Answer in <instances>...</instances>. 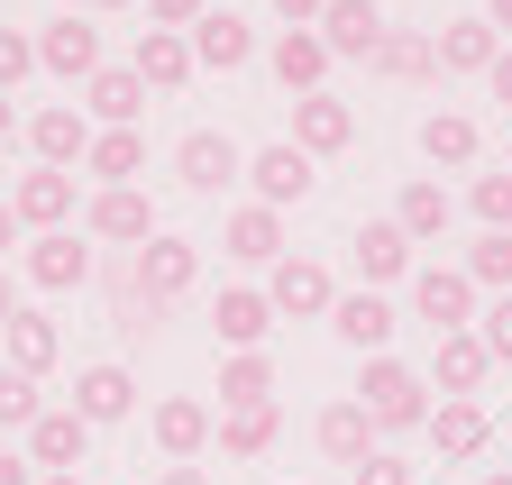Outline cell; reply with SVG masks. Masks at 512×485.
<instances>
[{
  "instance_id": "cell-1",
  "label": "cell",
  "mask_w": 512,
  "mask_h": 485,
  "mask_svg": "<svg viewBox=\"0 0 512 485\" xmlns=\"http://www.w3.org/2000/svg\"><path fill=\"white\" fill-rule=\"evenodd\" d=\"M348 403L375 421V431H421V421H430V376L403 367V357H366V376H357Z\"/></svg>"
},
{
  "instance_id": "cell-2",
  "label": "cell",
  "mask_w": 512,
  "mask_h": 485,
  "mask_svg": "<svg viewBox=\"0 0 512 485\" xmlns=\"http://www.w3.org/2000/svg\"><path fill=\"white\" fill-rule=\"evenodd\" d=\"M83 449H92V421H83L74 403H46V412L28 421V467H37V476H74Z\"/></svg>"
},
{
  "instance_id": "cell-3",
  "label": "cell",
  "mask_w": 512,
  "mask_h": 485,
  "mask_svg": "<svg viewBox=\"0 0 512 485\" xmlns=\"http://www.w3.org/2000/svg\"><path fill=\"white\" fill-rule=\"evenodd\" d=\"M266 302H275V321H320V312L339 302V284H330V266H320V257H275Z\"/></svg>"
},
{
  "instance_id": "cell-4",
  "label": "cell",
  "mask_w": 512,
  "mask_h": 485,
  "mask_svg": "<svg viewBox=\"0 0 512 485\" xmlns=\"http://www.w3.org/2000/svg\"><path fill=\"white\" fill-rule=\"evenodd\" d=\"M421 431H430V449H439L448 467H467V458H485V440H494V421H485V403H476V394H439Z\"/></svg>"
},
{
  "instance_id": "cell-5",
  "label": "cell",
  "mask_w": 512,
  "mask_h": 485,
  "mask_svg": "<svg viewBox=\"0 0 512 485\" xmlns=\"http://www.w3.org/2000/svg\"><path fill=\"white\" fill-rule=\"evenodd\" d=\"M174 174H183V193H229L238 174H247V156H238L229 129H192V138L174 147Z\"/></svg>"
},
{
  "instance_id": "cell-6",
  "label": "cell",
  "mask_w": 512,
  "mask_h": 485,
  "mask_svg": "<svg viewBox=\"0 0 512 485\" xmlns=\"http://www.w3.org/2000/svg\"><path fill=\"white\" fill-rule=\"evenodd\" d=\"M412 312L448 339V330H476V284L458 275V266H421L412 275Z\"/></svg>"
},
{
  "instance_id": "cell-7",
  "label": "cell",
  "mask_w": 512,
  "mask_h": 485,
  "mask_svg": "<svg viewBox=\"0 0 512 485\" xmlns=\"http://www.w3.org/2000/svg\"><path fill=\"white\" fill-rule=\"evenodd\" d=\"M19 266H28V284H37V293H83V284H92V248H83L74 229L28 238V257H19Z\"/></svg>"
},
{
  "instance_id": "cell-8",
  "label": "cell",
  "mask_w": 512,
  "mask_h": 485,
  "mask_svg": "<svg viewBox=\"0 0 512 485\" xmlns=\"http://www.w3.org/2000/svg\"><path fill=\"white\" fill-rule=\"evenodd\" d=\"M83 229H92V238H110V248H147V238H156V202H147L138 184H110V193H92Z\"/></svg>"
},
{
  "instance_id": "cell-9",
  "label": "cell",
  "mask_w": 512,
  "mask_h": 485,
  "mask_svg": "<svg viewBox=\"0 0 512 485\" xmlns=\"http://www.w3.org/2000/svg\"><path fill=\"white\" fill-rule=\"evenodd\" d=\"M128 266H138V293H156V302H183L192 293V275H202V248H192V238H147V248L138 257H128Z\"/></svg>"
},
{
  "instance_id": "cell-10",
  "label": "cell",
  "mask_w": 512,
  "mask_h": 485,
  "mask_svg": "<svg viewBox=\"0 0 512 485\" xmlns=\"http://www.w3.org/2000/svg\"><path fill=\"white\" fill-rule=\"evenodd\" d=\"M28 147H37V165H55V174H74V165L92 156V119H83L74 101H46V110L28 119Z\"/></svg>"
},
{
  "instance_id": "cell-11",
  "label": "cell",
  "mask_w": 512,
  "mask_h": 485,
  "mask_svg": "<svg viewBox=\"0 0 512 485\" xmlns=\"http://www.w3.org/2000/svg\"><path fill=\"white\" fill-rule=\"evenodd\" d=\"M348 138H357V110H348L339 92H302V101H293V147H302L311 165H320V156H339Z\"/></svg>"
},
{
  "instance_id": "cell-12",
  "label": "cell",
  "mask_w": 512,
  "mask_h": 485,
  "mask_svg": "<svg viewBox=\"0 0 512 485\" xmlns=\"http://www.w3.org/2000/svg\"><path fill=\"white\" fill-rule=\"evenodd\" d=\"M247 184H256V202H266V211H284V202H302V193L320 184V174H311V156H302L293 138H275V147L247 156Z\"/></svg>"
},
{
  "instance_id": "cell-13",
  "label": "cell",
  "mask_w": 512,
  "mask_h": 485,
  "mask_svg": "<svg viewBox=\"0 0 512 485\" xmlns=\"http://www.w3.org/2000/svg\"><path fill=\"white\" fill-rule=\"evenodd\" d=\"M147 431H156L165 467H192V458L211 449V403H192V394H165V403L147 412Z\"/></svg>"
},
{
  "instance_id": "cell-14",
  "label": "cell",
  "mask_w": 512,
  "mask_h": 485,
  "mask_svg": "<svg viewBox=\"0 0 512 485\" xmlns=\"http://www.w3.org/2000/svg\"><path fill=\"white\" fill-rule=\"evenodd\" d=\"M183 37H192V65H202V74H238L247 55H256V28H247L238 10H202Z\"/></svg>"
},
{
  "instance_id": "cell-15",
  "label": "cell",
  "mask_w": 512,
  "mask_h": 485,
  "mask_svg": "<svg viewBox=\"0 0 512 485\" xmlns=\"http://www.w3.org/2000/svg\"><path fill=\"white\" fill-rule=\"evenodd\" d=\"M128 74H138L147 92H183L202 65H192V37H183V28H138V55H128Z\"/></svg>"
},
{
  "instance_id": "cell-16",
  "label": "cell",
  "mask_w": 512,
  "mask_h": 485,
  "mask_svg": "<svg viewBox=\"0 0 512 485\" xmlns=\"http://www.w3.org/2000/svg\"><path fill=\"white\" fill-rule=\"evenodd\" d=\"M37 65H46V74H64V83H74V74L92 83V74H101V28H92L83 10H64V19L37 37Z\"/></svg>"
},
{
  "instance_id": "cell-17",
  "label": "cell",
  "mask_w": 512,
  "mask_h": 485,
  "mask_svg": "<svg viewBox=\"0 0 512 485\" xmlns=\"http://www.w3.org/2000/svg\"><path fill=\"white\" fill-rule=\"evenodd\" d=\"M211 330H220L229 357H238V348H266V339H275V302L256 293V284H229V293L211 302Z\"/></svg>"
},
{
  "instance_id": "cell-18",
  "label": "cell",
  "mask_w": 512,
  "mask_h": 485,
  "mask_svg": "<svg viewBox=\"0 0 512 485\" xmlns=\"http://www.w3.org/2000/svg\"><path fill=\"white\" fill-rule=\"evenodd\" d=\"M10 211H19V229H74V174H55V165H37V174H19V193H10Z\"/></svg>"
},
{
  "instance_id": "cell-19",
  "label": "cell",
  "mask_w": 512,
  "mask_h": 485,
  "mask_svg": "<svg viewBox=\"0 0 512 485\" xmlns=\"http://www.w3.org/2000/svg\"><path fill=\"white\" fill-rule=\"evenodd\" d=\"M266 65H275V83H284V92L302 101V92H320V83H330V65H339V55L320 46V28H284Z\"/></svg>"
},
{
  "instance_id": "cell-20",
  "label": "cell",
  "mask_w": 512,
  "mask_h": 485,
  "mask_svg": "<svg viewBox=\"0 0 512 485\" xmlns=\"http://www.w3.org/2000/svg\"><path fill=\"white\" fill-rule=\"evenodd\" d=\"M220 248H229L238 266H275V257H284V211H266V202L229 211V220H220Z\"/></svg>"
},
{
  "instance_id": "cell-21",
  "label": "cell",
  "mask_w": 512,
  "mask_h": 485,
  "mask_svg": "<svg viewBox=\"0 0 512 485\" xmlns=\"http://www.w3.org/2000/svg\"><path fill=\"white\" fill-rule=\"evenodd\" d=\"M330 330H339L348 348L384 357V348H394V302H384V293H339V302H330Z\"/></svg>"
},
{
  "instance_id": "cell-22",
  "label": "cell",
  "mask_w": 512,
  "mask_h": 485,
  "mask_svg": "<svg viewBox=\"0 0 512 485\" xmlns=\"http://www.w3.org/2000/svg\"><path fill=\"white\" fill-rule=\"evenodd\" d=\"M83 110L101 119V129H138V119H147V83L128 74V65H101V74L83 83Z\"/></svg>"
},
{
  "instance_id": "cell-23",
  "label": "cell",
  "mask_w": 512,
  "mask_h": 485,
  "mask_svg": "<svg viewBox=\"0 0 512 485\" xmlns=\"http://www.w3.org/2000/svg\"><path fill=\"white\" fill-rule=\"evenodd\" d=\"M0 348H10V376H46V367H55V357H64V339H55V321H46V312H28V302H19V312H10V321H0Z\"/></svg>"
},
{
  "instance_id": "cell-24",
  "label": "cell",
  "mask_w": 512,
  "mask_h": 485,
  "mask_svg": "<svg viewBox=\"0 0 512 485\" xmlns=\"http://www.w3.org/2000/svg\"><path fill=\"white\" fill-rule=\"evenodd\" d=\"M485 376H494V357H485L476 330H448V339L430 348V385H439V394H476Z\"/></svg>"
},
{
  "instance_id": "cell-25",
  "label": "cell",
  "mask_w": 512,
  "mask_h": 485,
  "mask_svg": "<svg viewBox=\"0 0 512 485\" xmlns=\"http://www.w3.org/2000/svg\"><path fill=\"white\" fill-rule=\"evenodd\" d=\"M494 55H503V37H494L485 19H448V28L430 37V65H439V74H485Z\"/></svg>"
},
{
  "instance_id": "cell-26",
  "label": "cell",
  "mask_w": 512,
  "mask_h": 485,
  "mask_svg": "<svg viewBox=\"0 0 512 485\" xmlns=\"http://www.w3.org/2000/svg\"><path fill=\"white\" fill-rule=\"evenodd\" d=\"M320 46L330 55H375L384 46V10L375 0H330V10H320Z\"/></svg>"
},
{
  "instance_id": "cell-27",
  "label": "cell",
  "mask_w": 512,
  "mask_h": 485,
  "mask_svg": "<svg viewBox=\"0 0 512 485\" xmlns=\"http://www.w3.org/2000/svg\"><path fill=\"white\" fill-rule=\"evenodd\" d=\"M348 248H357V275H366V293H375V284H394V275H412V238H403L394 220H366V229L348 238Z\"/></svg>"
},
{
  "instance_id": "cell-28",
  "label": "cell",
  "mask_w": 512,
  "mask_h": 485,
  "mask_svg": "<svg viewBox=\"0 0 512 485\" xmlns=\"http://www.w3.org/2000/svg\"><path fill=\"white\" fill-rule=\"evenodd\" d=\"M211 440H220V458H266V449L284 440V412H275V403H247V412H220V421H211Z\"/></svg>"
},
{
  "instance_id": "cell-29",
  "label": "cell",
  "mask_w": 512,
  "mask_h": 485,
  "mask_svg": "<svg viewBox=\"0 0 512 485\" xmlns=\"http://www.w3.org/2000/svg\"><path fill=\"white\" fill-rule=\"evenodd\" d=\"M74 412L92 421V431H101V421H128V412H138L128 367H83V376H74Z\"/></svg>"
},
{
  "instance_id": "cell-30",
  "label": "cell",
  "mask_w": 512,
  "mask_h": 485,
  "mask_svg": "<svg viewBox=\"0 0 512 485\" xmlns=\"http://www.w3.org/2000/svg\"><path fill=\"white\" fill-rule=\"evenodd\" d=\"M247 403H275V357L266 348L220 357V412H247Z\"/></svg>"
},
{
  "instance_id": "cell-31",
  "label": "cell",
  "mask_w": 512,
  "mask_h": 485,
  "mask_svg": "<svg viewBox=\"0 0 512 485\" xmlns=\"http://www.w3.org/2000/svg\"><path fill=\"white\" fill-rule=\"evenodd\" d=\"M311 440H320V458H339V467H357V458H375V421L357 412V403H330L311 421Z\"/></svg>"
},
{
  "instance_id": "cell-32",
  "label": "cell",
  "mask_w": 512,
  "mask_h": 485,
  "mask_svg": "<svg viewBox=\"0 0 512 485\" xmlns=\"http://www.w3.org/2000/svg\"><path fill=\"white\" fill-rule=\"evenodd\" d=\"M83 174H101V193L110 184H138V174H147V129H101L92 156H83Z\"/></svg>"
},
{
  "instance_id": "cell-33",
  "label": "cell",
  "mask_w": 512,
  "mask_h": 485,
  "mask_svg": "<svg viewBox=\"0 0 512 485\" xmlns=\"http://www.w3.org/2000/svg\"><path fill=\"white\" fill-rule=\"evenodd\" d=\"M448 220H458V202H448V184H430V174H421V184H403V202H394V229L412 238V248H421V238H439Z\"/></svg>"
},
{
  "instance_id": "cell-34",
  "label": "cell",
  "mask_w": 512,
  "mask_h": 485,
  "mask_svg": "<svg viewBox=\"0 0 512 485\" xmlns=\"http://www.w3.org/2000/svg\"><path fill=\"white\" fill-rule=\"evenodd\" d=\"M421 156L430 165H476V119L467 110H430L421 119Z\"/></svg>"
},
{
  "instance_id": "cell-35",
  "label": "cell",
  "mask_w": 512,
  "mask_h": 485,
  "mask_svg": "<svg viewBox=\"0 0 512 485\" xmlns=\"http://www.w3.org/2000/svg\"><path fill=\"white\" fill-rule=\"evenodd\" d=\"M366 65H375L384 83H421V74H439V65H430V37H412V28H384V46L366 55Z\"/></svg>"
},
{
  "instance_id": "cell-36",
  "label": "cell",
  "mask_w": 512,
  "mask_h": 485,
  "mask_svg": "<svg viewBox=\"0 0 512 485\" xmlns=\"http://www.w3.org/2000/svg\"><path fill=\"white\" fill-rule=\"evenodd\" d=\"M476 293H512V229H485L476 248H467V266H458Z\"/></svg>"
},
{
  "instance_id": "cell-37",
  "label": "cell",
  "mask_w": 512,
  "mask_h": 485,
  "mask_svg": "<svg viewBox=\"0 0 512 485\" xmlns=\"http://www.w3.org/2000/svg\"><path fill=\"white\" fill-rule=\"evenodd\" d=\"M467 211H476L485 229H512V165H494V174H476V193H467Z\"/></svg>"
},
{
  "instance_id": "cell-38",
  "label": "cell",
  "mask_w": 512,
  "mask_h": 485,
  "mask_svg": "<svg viewBox=\"0 0 512 485\" xmlns=\"http://www.w3.org/2000/svg\"><path fill=\"white\" fill-rule=\"evenodd\" d=\"M46 412V394H37V376H10L0 367V431H28V421Z\"/></svg>"
},
{
  "instance_id": "cell-39",
  "label": "cell",
  "mask_w": 512,
  "mask_h": 485,
  "mask_svg": "<svg viewBox=\"0 0 512 485\" xmlns=\"http://www.w3.org/2000/svg\"><path fill=\"white\" fill-rule=\"evenodd\" d=\"M476 339H485V357H494V367H512V293H494L485 312H476Z\"/></svg>"
},
{
  "instance_id": "cell-40",
  "label": "cell",
  "mask_w": 512,
  "mask_h": 485,
  "mask_svg": "<svg viewBox=\"0 0 512 485\" xmlns=\"http://www.w3.org/2000/svg\"><path fill=\"white\" fill-rule=\"evenodd\" d=\"M28 74H37V37L28 28H0V92L28 83Z\"/></svg>"
},
{
  "instance_id": "cell-41",
  "label": "cell",
  "mask_w": 512,
  "mask_h": 485,
  "mask_svg": "<svg viewBox=\"0 0 512 485\" xmlns=\"http://www.w3.org/2000/svg\"><path fill=\"white\" fill-rule=\"evenodd\" d=\"M357 485H421V476H412L403 458H384V449H375V458H357Z\"/></svg>"
},
{
  "instance_id": "cell-42",
  "label": "cell",
  "mask_w": 512,
  "mask_h": 485,
  "mask_svg": "<svg viewBox=\"0 0 512 485\" xmlns=\"http://www.w3.org/2000/svg\"><path fill=\"white\" fill-rule=\"evenodd\" d=\"M202 10H211V0H147V19H156V28H192Z\"/></svg>"
},
{
  "instance_id": "cell-43",
  "label": "cell",
  "mask_w": 512,
  "mask_h": 485,
  "mask_svg": "<svg viewBox=\"0 0 512 485\" xmlns=\"http://www.w3.org/2000/svg\"><path fill=\"white\" fill-rule=\"evenodd\" d=\"M320 10H330V0H275V19H284V28H320Z\"/></svg>"
},
{
  "instance_id": "cell-44",
  "label": "cell",
  "mask_w": 512,
  "mask_h": 485,
  "mask_svg": "<svg viewBox=\"0 0 512 485\" xmlns=\"http://www.w3.org/2000/svg\"><path fill=\"white\" fill-rule=\"evenodd\" d=\"M485 92H494V101L512 110V46H503V55H494V65H485Z\"/></svg>"
},
{
  "instance_id": "cell-45",
  "label": "cell",
  "mask_w": 512,
  "mask_h": 485,
  "mask_svg": "<svg viewBox=\"0 0 512 485\" xmlns=\"http://www.w3.org/2000/svg\"><path fill=\"white\" fill-rule=\"evenodd\" d=\"M0 485H37V467H28V458H10V449H0Z\"/></svg>"
},
{
  "instance_id": "cell-46",
  "label": "cell",
  "mask_w": 512,
  "mask_h": 485,
  "mask_svg": "<svg viewBox=\"0 0 512 485\" xmlns=\"http://www.w3.org/2000/svg\"><path fill=\"white\" fill-rule=\"evenodd\" d=\"M147 485H211V476H202V467H156Z\"/></svg>"
},
{
  "instance_id": "cell-47",
  "label": "cell",
  "mask_w": 512,
  "mask_h": 485,
  "mask_svg": "<svg viewBox=\"0 0 512 485\" xmlns=\"http://www.w3.org/2000/svg\"><path fill=\"white\" fill-rule=\"evenodd\" d=\"M10 248H19V211L0 202V266H10Z\"/></svg>"
},
{
  "instance_id": "cell-48",
  "label": "cell",
  "mask_w": 512,
  "mask_h": 485,
  "mask_svg": "<svg viewBox=\"0 0 512 485\" xmlns=\"http://www.w3.org/2000/svg\"><path fill=\"white\" fill-rule=\"evenodd\" d=\"M10 312H19V275L0 266V321H10Z\"/></svg>"
},
{
  "instance_id": "cell-49",
  "label": "cell",
  "mask_w": 512,
  "mask_h": 485,
  "mask_svg": "<svg viewBox=\"0 0 512 485\" xmlns=\"http://www.w3.org/2000/svg\"><path fill=\"white\" fill-rule=\"evenodd\" d=\"M485 28H512V0H485Z\"/></svg>"
},
{
  "instance_id": "cell-50",
  "label": "cell",
  "mask_w": 512,
  "mask_h": 485,
  "mask_svg": "<svg viewBox=\"0 0 512 485\" xmlns=\"http://www.w3.org/2000/svg\"><path fill=\"white\" fill-rule=\"evenodd\" d=\"M0 138H19V110H10V92H0Z\"/></svg>"
},
{
  "instance_id": "cell-51",
  "label": "cell",
  "mask_w": 512,
  "mask_h": 485,
  "mask_svg": "<svg viewBox=\"0 0 512 485\" xmlns=\"http://www.w3.org/2000/svg\"><path fill=\"white\" fill-rule=\"evenodd\" d=\"M37 485H83V467H74V476H37Z\"/></svg>"
},
{
  "instance_id": "cell-52",
  "label": "cell",
  "mask_w": 512,
  "mask_h": 485,
  "mask_svg": "<svg viewBox=\"0 0 512 485\" xmlns=\"http://www.w3.org/2000/svg\"><path fill=\"white\" fill-rule=\"evenodd\" d=\"M485 485H512V467H494V476H485Z\"/></svg>"
},
{
  "instance_id": "cell-53",
  "label": "cell",
  "mask_w": 512,
  "mask_h": 485,
  "mask_svg": "<svg viewBox=\"0 0 512 485\" xmlns=\"http://www.w3.org/2000/svg\"><path fill=\"white\" fill-rule=\"evenodd\" d=\"M92 10H128V0H92Z\"/></svg>"
},
{
  "instance_id": "cell-54",
  "label": "cell",
  "mask_w": 512,
  "mask_h": 485,
  "mask_svg": "<svg viewBox=\"0 0 512 485\" xmlns=\"http://www.w3.org/2000/svg\"><path fill=\"white\" fill-rule=\"evenodd\" d=\"M64 10H92V0H64Z\"/></svg>"
},
{
  "instance_id": "cell-55",
  "label": "cell",
  "mask_w": 512,
  "mask_h": 485,
  "mask_svg": "<svg viewBox=\"0 0 512 485\" xmlns=\"http://www.w3.org/2000/svg\"><path fill=\"white\" fill-rule=\"evenodd\" d=\"M421 485H448V476H421Z\"/></svg>"
},
{
  "instance_id": "cell-56",
  "label": "cell",
  "mask_w": 512,
  "mask_h": 485,
  "mask_svg": "<svg viewBox=\"0 0 512 485\" xmlns=\"http://www.w3.org/2000/svg\"><path fill=\"white\" fill-rule=\"evenodd\" d=\"M128 485H147V476H128Z\"/></svg>"
},
{
  "instance_id": "cell-57",
  "label": "cell",
  "mask_w": 512,
  "mask_h": 485,
  "mask_svg": "<svg viewBox=\"0 0 512 485\" xmlns=\"http://www.w3.org/2000/svg\"><path fill=\"white\" fill-rule=\"evenodd\" d=\"M503 165H512V156H503Z\"/></svg>"
}]
</instances>
